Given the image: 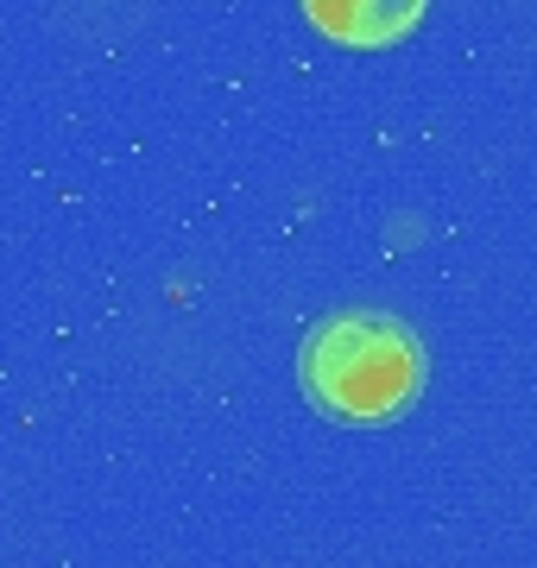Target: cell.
<instances>
[{"instance_id":"1","label":"cell","mask_w":537,"mask_h":568,"mask_svg":"<svg viewBox=\"0 0 537 568\" xmlns=\"http://www.w3.org/2000/svg\"><path fill=\"white\" fill-rule=\"evenodd\" d=\"M297 386L330 424H398L430 386V354L393 310H335L304 335Z\"/></svg>"},{"instance_id":"2","label":"cell","mask_w":537,"mask_h":568,"mask_svg":"<svg viewBox=\"0 0 537 568\" xmlns=\"http://www.w3.org/2000/svg\"><path fill=\"white\" fill-rule=\"evenodd\" d=\"M424 7L430 0H304V20L330 44L379 51V44L412 39L417 26H424Z\"/></svg>"}]
</instances>
